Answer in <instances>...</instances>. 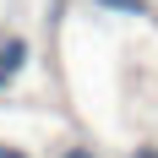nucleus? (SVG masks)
I'll return each mask as SVG.
<instances>
[{"label": "nucleus", "mask_w": 158, "mask_h": 158, "mask_svg": "<svg viewBox=\"0 0 158 158\" xmlns=\"http://www.w3.org/2000/svg\"><path fill=\"white\" fill-rule=\"evenodd\" d=\"M22 60H27V44H22V38H6V44H0V87L22 71Z\"/></svg>", "instance_id": "obj_1"}, {"label": "nucleus", "mask_w": 158, "mask_h": 158, "mask_svg": "<svg viewBox=\"0 0 158 158\" xmlns=\"http://www.w3.org/2000/svg\"><path fill=\"white\" fill-rule=\"evenodd\" d=\"M98 6H114V11H147L142 0H98Z\"/></svg>", "instance_id": "obj_2"}, {"label": "nucleus", "mask_w": 158, "mask_h": 158, "mask_svg": "<svg viewBox=\"0 0 158 158\" xmlns=\"http://www.w3.org/2000/svg\"><path fill=\"white\" fill-rule=\"evenodd\" d=\"M0 158H22V153H11V147H0Z\"/></svg>", "instance_id": "obj_3"}, {"label": "nucleus", "mask_w": 158, "mask_h": 158, "mask_svg": "<svg viewBox=\"0 0 158 158\" xmlns=\"http://www.w3.org/2000/svg\"><path fill=\"white\" fill-rule=\"evenodd\" d=\"M65 158H93V153H82V147H77V153H65Z\"/></svg>", "instance_id": "obj_4"}, {"label": "nucleus", "mask_w": 158, "mask_h": 158, "mask_svg": "<svg viewBox=\"0 0 158 158\" xmlns=\"http://www.w3.org/2000/svg\"><path fill=\"white\" fill-rule=\"evenodd\" d=\"M136 158H158V153H136Z\"/></svg>", "instance_id": "obj_5"}]
</instances>
